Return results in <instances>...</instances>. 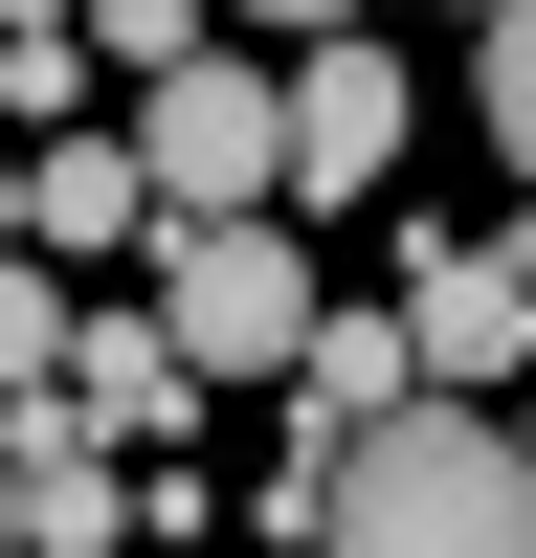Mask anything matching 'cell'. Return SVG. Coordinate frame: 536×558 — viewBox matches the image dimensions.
<instances>
[{
  "instance_id": "52a82bcc",
  "label": "cell",
  "mask_w": 536,
  "mask_h": 558,
  "mask_svg": "<svg viewBox=\"0 0 536 558\" xmlns=\"http://www.w3.org/2000/svg\"><path fill=\"white\" fill-rule=\"evenodd\" d=\"M23 202H45V246H179V223H157V179H134V134H68V157H23Z\"/></svg>"
},
{
  "instance_id": "ba28073f",
  "label": "cell",
  "mask_w": 536,
  "mask_h": 558,
  "mask_svg": "<svg viewBox=\"0 0 536 558\" xmlns=\"http://www.w3.org/2000/svg\"><path fill=\"white\" fill-rule=\"evenodd\" d=\"M68 357H89L68 268H0V425H23V402H68Z\"/></svg>"
},
{
  "instance_id": "277c9868",
  "label": "cell",
  "mask_w": 536,
  "mask_h": 558,
  "mask_svg": "<svg viewBox=\"0 0 536 558\" xmlns=\"http://www.w3.org/2000/svg\"><path fill=\"white\" fill-rule=\"evenodd\" d=\"M402 336H425V402H536V268L514 246H402Z\"/></svg>"
},
{
  "instance_id": "4fadbf2b",
  "label": "cell",
  "mask_w": 536,
  "mask_h": 558,
  "mask_svg": "<svg viewBox=\"0 0 536 558\" xmlns=\"http://www.w3.org/2000/svg\"><path fill=\"white\" fill-rule=\"evenodd\" d=\"M491 246H514V268H536V202H514V223H491Z\"/></svg>"
},
{
  "instance_id": "9c48e42d",
  "label": "cell",
  "mask_w": 536,
  "mask_h": 558,
  "mask_svg": "<svg viewBox=\"0 0 536 558\" xmlns=\"http://www.w3.org/2000/svg\"><path fill=\"white\" fill-rule=\"evenodd\" d=\"M0 134H45V157L89 134V23H0Z\"/></svg>"
},
{
  "instance_id": "8fae6325",
  "label": "cell",
  "mask_w": 536,
  "mask_h": 558,
  "mask_svg": "<svg viewBox=\"0 0 536 558\" xmlns=\"http://www.w3.org/2000/svg\"><path fill=\"white\" fill-rule=\"evenodd\" d=\"M89 68H134V89H179V68H223V45L179 23V0H112V23H89Z\"/></svg>"
},
{
  "instance_id": "6da1fadb",
  "label": "cell",
  "mask_w": 536,
  "mask_h": 558,
  "mask_svg": "<svg viewBox=\"0 0 536 558\" xmlns=\"http://www.w3.org/2000/svg\"><path fill=\"white\" fill-rule=\"evenodd\" d=\"M336 558H536V447L491 402H425L336 470Z\"/></svg>"
},
{
  "instance_id": "5bb4252c",
  "label": "cell",
  "mask_w": 536,
  "mask_h": 558,
  "mask_svg": "<svg viewBox=\"0 0 536 558\" xmlns=\"http://www.w3.org/2000/svg\"><path fill=\"white\" fill-rule=\"evenodd\" d=\"M514 447H536V402H514Z\"/></svg>"
},
{
  "instance_id": "8992f818",
  "label": "cell",
  "mask_w": 536,
  "mask_h": 558,
  "mask_svg": "<svg viewBox=\"0 0 536 558\" xmlns=\"http://www.w3.org/2000/svg\"><path fill=\"white\" fill-rule=\"evenodd\" d=\"M179 402H202V357H179L157 313H89V357H68V425H89V447H157Z\"/></svg>"
},
{
  "instance_id": "30bf717a",
  "label": "cell",
  "mask_w": 536,
  "mask_h": 558,
  "mask_svg": "<svg viewBox=\"0 0 536 558\" xmlns=\"http://www.w3.org/2000/svg\"><path fill=\"white\" fill-rule=\"evenodd\" d=\"M470 112H491V157L536 179V0H491V23H470Z\"/></svg>"
},
{
  "instance_id": "5b68a950",
  "label": "cell",
  "mask_w": 536,
  "mask_h": 558,
  "mask_svg": "<svg viewBox=\"0 0 536 558\" xmlns=\"http://www.w3.org/2000/svg\"><path fill=\"white\" fill-rule=\"evenodd\" d=\"M380 179H402V68H380L357 23H313V45H291V223H313V202H380Z\"/></svg>"
},
{
  "instance_id": "7a4b0ae2",
  "label": "cell",
  "mask_w": 536,
  "mask_h": 558,
  "mask_svg": "<svg viewBox=\"0 0 536 558\" xmlns=\"http://www.w3.org/2000/svg\"><path fill=\"white\" fill-rule=\"evenodd\" d=\"M157 336L202 357V380H313L336 291L291 268V223H179V246H157Z\"/></svg>"
},
{
  "instance_id": "7c38bea8",
  "label": "cell",
  "mask_w": 536,
  "mask_h": 558,
  "mask_svg": "<svg viewBox=\"0 0 536 558\" xmlns=\"http://www.w3.org/2000/svg\"><path fill=\"white\" fill-rule=\"evenodd\" d=\"M0 558H23V470H0Z\"/></svg>"
},
{
  "instance_id": "3957f363",
  "label": "cell",
  "mask_w": 536,
  "mask_h": 558,
  "mask_svg": "<svg viewBox=\"0 0 536 558\" xmlns=\"http://www.w3.org/2000/svg\"><path fill=\"white\" fill-rule=\"evenodd\" d=\"M134 179H157V223H291V68L134 89Z\"/></svg>"
}]
</instances>
